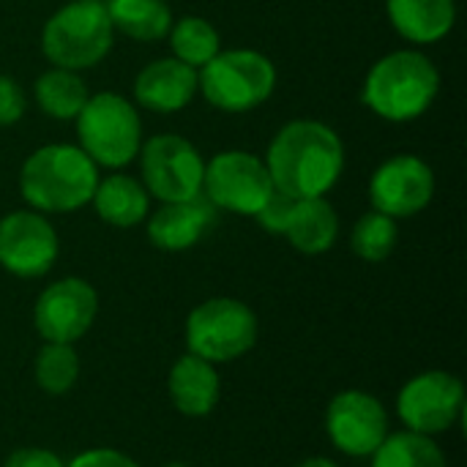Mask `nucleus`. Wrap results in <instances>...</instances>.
<instances>
[{"instance_id":"nucleus-12","label":"nucleus","mask_w":467,"mask_h":467,"mask_svg":"<svg viewBox=\"0 0 467 467\" xmlns=\"http://www.w3.org/2000/svg\"><path fill=\"white\" fill-rule=\"evenodd\" d=\"M328 441L348 457H372L389 435V413L367 391H342L326 410Z\"/></svg>"},{"instance_id":"nucleus-3","label":"nucleus","mask_w":467,"mask_h":467,"mask_svg":"<svg viewBox=\"0 0 467 467\" xmlns=\"http://www.w3.org/2000/svg\"><path fill=\"white\" fill-rule=\"evenodd\" d=\"M441 74L435 63L416 49H400L380 57L364 82V104L394 123L421 118L435 101Z\"/></svg>"},{"instance_id":"nucleus-19","label":"nucleus","mask_w":467,"mask_h":467,"mask_svg":"<svg viewBox=\"0 0 467 467\" xmlns=\"http://www.w3.org/2000/svg\"><path fill=\"white\" fill-rule=\"evenodd\" d=\"M337 233H339V216L331 208V202L323 197H312L296 202V213L285 235L298 252L323 254L334 246Z\"/></svg>"},{"instance_id":"nucleus-20","label":"nucleus","mask_w":467,"mask_h":467,"mask_svg":"<svg viewBox=\"0 0 467 467\" xmlns=\"http://www.w3.org/2000/svg\"><path fill=\"white\" fill-rule=\"evenodd\" d=\"M90 202L112 227H134L148 216V192L129 175H109L99 181Z\"/></svg>"},{"instance_id":"nucleus-21","label":"nucleus","mask_w":467,"mask_h":467,"mask_svg":"<svg viewBox=\"0 0 467 467\" xmlns=\"http://www.w3.org/2000/svg\"><path fill=\"white\" fill-rule=\"evenodd\" d=\"M104 8L112 27L137 41L164 38L172 27V11L167 0H109Z\"/></svg>"},{"instance_id":"nucleus-30","label":"nucleus","mask_w":467,"mask_h":467,"mask_svg":"<svg viewBox=\"0 0 467 467\" xmlns=\"http://www.w3.org/2000/svg\"><path fill=\"white\" fill-rule=\"evenodd\" d=\"M3 467H66V462L47 449H16Z\"/></svg>"},{"instance_id":"nucleus-1","label":"nucleus","mask_w":467,"mask_h":467,"mask_svg":"<svg viewBox=\"0 0 467 467\" xmlns=\"http://www.w3.org/2000/svg\"><path fill=\"white\" fill-rule=\"evenodd\" d=\"M265 167L274 189L296 200H312L331 192L339 181L345 148L331 126L320 120H293L276 131Z\"/></svg>"},{"instance_id":"nucleus-8","label":"nucleus","mask_w":467,"mask_h":467,"mask_svg":"<svg viewBox=\"0 0 467 467\" xmlns=\"http://www.w3.org/2000/svg\"><path fill=\"white\" fill-rule=\"evenodd\" d=\"M145 192L161 202H186L202 194L205 161L197 148L178 134H159L140 150Z\"/></svg>"},{"instance_id":"nucleus-18","label":"nucleus","mask_w":467,"mask_h":467,"mask_svg":"<svg viewBox=\"0 0 467 467\" xmlns=\"http://www.w3.org/2000/svg\"><path fill=\"white\" fill-rule=\"evenodd\" d=\"M394 30L413 44H432L451 33L457 22L454 0H386Z\"/></svg>"},{"instance_id":"nucleus-16","label":"nucleus","mask_w":467,"mask_h":467,"mask_svg":"<svg viewBox=\"0 0 467 467\" xmlns=\"http://www.w3.org/2000/svg\"><path fill=\"white\" fill-rule=\"evenodd\" d=\"M216 213L205 194L186 202H164L148 222V238L156 249L183 252L205 235Z\"/></svg>"},{"instance_id":"nucleus-5","label":"nucleus","mask_w":467,"mask_h":467,"mask_svg":"<svg viewBox=\"0 0 467 467\" xmlns=\"http://www.w3.org/2000/svg\"><path fill=\"white\" fill-rule=\"evenodd\" d=\"M274 88L276 68L254 49L219 52L197 71V90L222 112H249L268 101Z\"/></svg>"},{"instance_id":"nucleus-9","label":"nucleus","mask_w":467,"mask_h":467,"mask_svg":"<svg viewBox=\"0 0 467 467\" xmlns=\"http://www.w3.org/2000/svg\"><path fill=\"white\" fill-rule=\"evenodd\" d=\"M202 192L213 208L254 216L274 192V181L265 161L257 156L244 150H224L205 164Z\"/></svg>"},{"instance_id":"nucleus-10","label":"nucleus","mask_w":467,"mask_h":467,"mask_svg":"<svg viewBox=\"0 0 467 467\" xmlns=\"http://www.w3.org/2000/svg\"><path fill=\"white\" fill-rule=\"evenodd\" d=\"M465 410V386L457 375L430 369L410 378L400 397L397 413L405 430L419 435H441L449 432Z\"/></svg>"},{"instance_id":"nucleus-29","label":"nucleus","mask_w":467,"mask_h":467,"mask_svg":"<svg viewBox=\"0 0 467 467\" xmlns=\"http://www.w3.org/2000/svg\"><path fill=\"white\" fill-rule=\"evenodd\" d=\"M66 467H140L131 457L115 451V449H88L77 454Z\"/></svg>"},{"instance_id":"nucleus-4","label":"nucleus","mask_w":467,"mask_h":467,"mask_svg":"<svg viewBox=\"0 0 467 467\" xmlns=\"http://www.w3.org/2000/svg\"><path fill=\"white\" fill-rule=\"evenodd\" d=\"M112 22L99 0H74L52 14L41 33V49L49 63L82 71L104 60L112 47Z\"/></svg>"},{"instance_id":"nucleus-24","label":"nucleus","mask_w":467,"mask_h":467,"mask_svg":"<svg viewBox=\"0 0 467 467\" xmlns=\"http://www.w3.org/2000/svg\"><path fill=\"white\" fill-rule=\"evenodd\" d=\"M170 47L178 60H183L192 68H202L208 60H213L222 49L216 27L202 16H183L170 27Z\"/></svg>"},{"instance_id":"nucleus-6","label":"nucleus","mask_w":467,"mask_h":467,"mask_svg":"<svg viewBox=\"0 0 467 467\" xmlns=\"http://www.w3.org/2000/svg\"><path fill=\"white\" fill-rule=\"evenodd\" d=\"M77 134L82 150L101 167H126L142 142V123L137 109L118 93L88 96L77 115Z\"/></svg>"},{"instance_id":"nucleus-15","label":"nucleus","mask_w":467,"mask_h":467,"mask_svg":"<svg viewBox=\"0 0 467 467\" xmlns=\"http://www.w3.org/2000/svg\"><path fill=\"white\" fill-rule=\"evenodd\" d=\"M197 93V68L178 57H161L148 63L134 79V99L150 112H178Z\"/></svg>"},{"instance_id":"nucleus-2","label":"nucleus","mask_w":467,"mask_h":467,"mask_svg":"<svg viewBox=\"0 0 467 467\" xmlns=\"http://www.w3.org/2000/svg\"><path fill=\"white\" fill-rule=\"evenodd\" d=\"M99 186L96 161L74 145H44L30 153L19 172L22 197L49 213H68L93 200Z\"/></svg>"},{"instance_id":"nucleus-22","label":"nucleus","mask_w":467,"mask_h":467,"mask_svg":"<svg viewBox=\"0 0 467 467\" xmlns=\"http://www.w3.org/2000/svg\"><path fill=\"white\" fill-rule=\"evenodd\" d=\"M36 101L44 115L55 120H71L88 101V88L77 71L49 68L36 79Z\"/></svg>"},{"instance_id":"nucleus-25","label":"nucleus","mask_w":467,"mask_h":467,"mask_svg":"<svg viewBox=\"0 0 467 467\" xmlns=\"http://www.w3.org/2000/svg\"><path fill=\"white\" fill-rule=\"evenodd\" d=\"M33 375H36L38 389L52 394V397L71 391L77 378H79V356H77L74 345L44 342V348L36 356Z\"/></svg>"},{"instance_id":"nucleus-7","label":"nucleus","mask_w":467,"mask_h":467,"mask_svg":"<svg viewBox=\"0 0 467 467\" xmlns=\"http://www.w3.org/2000/svg\"><path fill=\"white\" fill-rule=\"evenodd\" d=\"M257 342V315L238 298H208L192 309L186 320L189 353L227 364L246 356Z\"/></svg>"},{"instance_id":"nucleus-31","label":"nucleus","mask_w":467,"mask_h":467,"mask_svg":"<svg viewBox=\"0 0 467 467\" xmlns=\"http://www.w3.org/2000/svg\"><path fill=\"white\" fill-rule=\"evenodd\" d=\"M296 467H337V462L326 460V457H312V460H304L301 465Z\"/></svg>"},{"instance_id":"nucleus-14","label":"nucleus","mask_w":467,"mask_h":467,"mask_svg":"<svg viewBox=\"0 0 467 467\" xmlns=\"http://www.w3.org/2000/svg\"><path fill=\"white\" fill-rule=\"evenodd\" d=\"M55 227L33 211H14L0 219V265L19 279L44 276L57 260Z\"/></svg>"},{"instance_id":"nucleus-27","label":"nucleus","mask_w":467,"mask_h":467,"mask_svg":"<svg viewBox=\"0 0 467 467\" xmlns=\"http://www.w3.org/2000/svg\"><path fill=\"white\" fill-rule=\"evenodd\" d=\"M296 202H298L296 197H290V194L274 189V192L268 194V200L263 202V208H260L254 216H257V222H260L263 230L276 233V235H285L287 227H290V222H293Z\"/></svg>"},{"instance_id":"nucleus-32","label":"nucleus","mask_w":467,"mask_h":467,"mask_svg":"<svg viewBox=\"0 0 467 467\" xmlns=\"http://www.w3.org/2000/svg\"><path fill=\"white\" fill-rule=\"evenodd\" d=\"M161 467H189V465H183V462H167V465H161Z\"/></svg>"},{"instance_id":"nucleus-28","label":"nucleus","mask_w":467,"mask_h":467,"mask_svg":"<svg viewBox=\"0 0 467 467\" xmlns=\"http://www.w3.org/2000/svg\"><path fill=\"white\" fill-rule=\"evenodd\" d=\"M25 115V90L16 79L0 77V126H14Z\"/></svg>"},{"instance_id":"nucleus-11","label":"nucleus","mask_w":467,"mask_h":467,"mask_svg":"<svg viewBox=\"0 0 467 467\" xmlns=\"http://www.w3.org/2000/svg\"><path fill=\"white\" fill-rule=\"evenodd\" d=\"M99 315L96 290L77 276L52 282L33 306V323L44 342L74 345L82 339Z\"/></svg>"},{"instance_id":"nucleus-17","label":"nucleus","mask_w":467,"mask_h":467,"mask_svg":"<svg viewBox=\"0 0 467 467\" xmlns=\"http://www.w3.org/2000/svg\"><path fill=\"white\" fill-rule=\"evenodd\" d=\"M167 389L178 413L189 419H202L213 413V408L219 405L222 383H219L216 364L186 353L172 364Z\"/></svg>"},{"instance_id":"nucleus-13","label":"nucleus","mask_w":467,"mask_h":467,"mask_svg":"<svg viewBox=\"0 0 467 467\" xmlns=\"http://www.w3.org/2000/svg\"><path fill=\"white\" fill-rule=\"evenodd\" d=\"M435 194V175L430 164L419 156L400 153L383 161L369 181L372 208L391 216L408 219L424 211Z\"/></svg>"},{"instance_id":"nucleus-23","label":"nucleus","mask_w":467,"mask_h":467,"mask_svg":"<svg viewBox=\"0 0 467 467\" xmlns=\"http://www.w3.org/2000/svg\"><path fill=\"white\" fill-rule=\"evenodd\" d=\"M372 467H449L441 446L430 435H419L410 430L386 435V441L375 449Z\"/></svg>"},{"instance_id":"nucleus-26","label":"nucleus","mask_w":467,"mask_h":467,"mask_svg":"<svg viewBox=\"0 0 467 467\" xmlns=\"http://www.w3.org/2000/svg\"><path fill=\"white\" fill-rule=\"evenodd\" d=\"M397 241H400L397 219L380 211H369L367 216H361L350 235L353 252L367 263H383L397 249Z\"/></svg>"}]
</instances>
